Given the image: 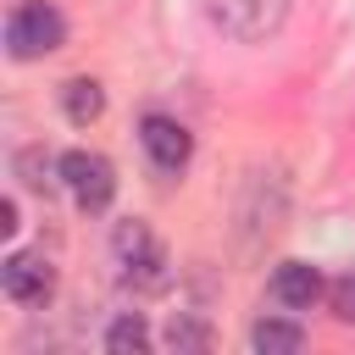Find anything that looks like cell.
<instances>
[{
  "mask_svg": "<svg viewBox=\"0 0 355 355\" xmlns=\"http://www.w3.org/2000/svg\"><path fill=\"white\" fill-rule=\"evenodd\" d=\"M272 300L288 305V311H311V305L322 300V272H316L311 261H283V266L272 272Z\"/></svg>",
  "mask_w": 355,
  "mask_h": 355,
  "instance_id": "obj_8",
  "label": "cell"
},
{
  "mask_svg": "<svg viewBox=\"0 0 355 355\" xmlns=\"http://www.w3.org/2000/svg\"><path fill=\"white\" fill-rule=\"evenodd\" d=\"M61 44H67V17L50 0H22L6 17V55L11 61H39V55H50Z\"/></svg>",
  "mask_w": 355,
  "mask_h": 355,
  "instance_id": "obj_1",
  "label": "cell"
},
{
  "mask_svg": "<svg viewBox=\"0 0 355 355\" xmlns=\"http://www.w3.org/2000/svg\"><path fill=\"white\" fill-rule=\"evenodd\" d=\"M61 111H67L72 128H89V122L105 111V89H100L94 78H67V83H61Z\"/></svg>",
  "mask_w": 355,
  "mask_h": 355,
  "instance_id": "obj_9",
  "label": "cell"
},
{
  "mask_svg": "<svg viewBox=\"0 0 355 355\" xmlns=\"http://www.w3.org/2000/svg\"><path fill=\"white\" fill-rule=\"evenodd\" d=\"M0 233H6V239L17 233V200H0Z\"/></svg>",
  "mask_w": 355,
  "mask_h": 355,
  "instance_id": "obj_14",
  "label": "cell"
},
{
  "mask_svg": "<svg viewBox=\"0 0 355 355\" xmlns=\"http://www.w3.org/2000/svg\"><path fill=\"white\" fill-rule=\"evenodd\" d=\"M105 349L111 355H139V349H150V327H144V316H116L111 327H105Z\"/></svg>",
  "mask_w": 355,
  "mask_h": 355,
  "instance_id": "obj_11",
  "label": "cell"
},
{
  "mask_svg": "<svg viewBox=\"0 0 355 355\" xmlns=\"http://www.w3.org/2000/svg\"><path fill=\"white\" fill-rule=\"evenodd\" d=\"M111 250H116L122 283H133V288H144V294L166 283V250L155 244V233H150L144 222H122L116 239H111Z\"/></svg>",
  "mask_w": 355,
  "mask_h": 355,
  "instance_id": "obj_3",
  "label": "cell"
},
{
  "mask_svg": "<svg viewBox=\"0 0 355 355\" xmlns=\"http://www.w3.org/2000/svg\"><path fill=\"white\" fill-rule=\"evenodd\" d=\"M300 344H305V327H300V322L261 316V322L250 327V349H261V355H294Z\"/></svg>",
  "mask_w": 355,
  "mask_h": 355,
  "instance_id": "obj_10",
  "label": "cell"
},
{
  "mask_svg": "<svg viewBox=\"0 0 355 355\" xmlns=\"http://www.w3.org/2000/svg\"><path fill=\"white\" fill-rule=\"evenodd\" d=\"M0 288H6L17 305H44V300H50V288H55V272H50V261H44V255L17 250V255H6V261H0Z\"/></svg>",
  "mask_w": 355,
  "mask_h": 355,
  "instance_id": "obj_7",
  "label": "cell"
},
{
  "mask_svg": "<svg viewBox=\"0 0 355 355\" xmlns=\"http://www.w3.org/2000/svg\"><path fill=\"white\" fill-rule=\"evenodd\" d=\"M283 205H288V183L277 172H255L250 178V200L239 205V227H244V244H261L283 227Z\"/></svg>",
  "mask_w": 355,
  "mask_h": 355,
  "instance_id": "obj_5",
  "label": "cell"
},
{
  "mask_svg": "<svg viewBox=\"0 0 355 355\" xmlns=\"http://www.w3.org/2000/svg\"><path fill=\"white\" fill-rule=\"evenodd\" d=\"M327 300H333V316H338V322H355V277H338V283L327 288Z\"/></svg>",
  "mask_w": 355,
  "mask_h": 355,
  "instance_id": "obj_13",
  "label": "cell"
},
{
  "mask_svg": "<svg viewBox=\"0 0 355 355\" xmlns=\"http://www.w3.org/2000/svg\"><path fill=\"white\" fill-rule=\"evenodd\" d=\"M61 189L83 205V211H105L116 200V166L100 150H67L61 155Z\"/></svg>",
  "mask_w": 355,
  "mask_h": 355,
  "instance_id": "obj_4",
  "label": "cell"
},
{
  "mask_svg": "<svg viewBox=\"0 0 355 355\" xmlns=\"http://www.w3.org/2000/svg\"><path fill=\"white\" fill-rule=\"evenodd\" d=\"M205 17L239 44H266L288 22V0H205Z\"/></svg>",
  "mask_w": 355,
  "mask_h": 355,
  "instance_id": "obj_2",
  "label": "cell"
},
{
  "mask_svg": "<svg viewBox=\"0 0 355 355\" xmlns=\"http://www.w3.org/2000/svg\"><path fill=\"white\" fill-rule=\"evenodd\" d=\"M139 144H144V155L155 161V172H183L189 155H194V133H189L178 116H161V111H150V116L139 122Z\"/></svg>",
  "mask_w": 355,
  "mask_h": 355,
  "instance_id": "obj_6",
  "label": "cell"
},
{
  "mask_svg": "<svg viewBox=\"0 0 355 355\" xmlns=\"http://www.w3.org/2000/svg\"><path fill=\"white\" fill-rule=\"evenodd\" d=\"M166 344H172V349H205V327H200V322H183V316H178V322L166 327Z\"/></svg>",
  "mask_w": 355,
  "mask_h": 355,
  "instance_id": "obj_12",
  "label": "cell"
}]
</instances>
